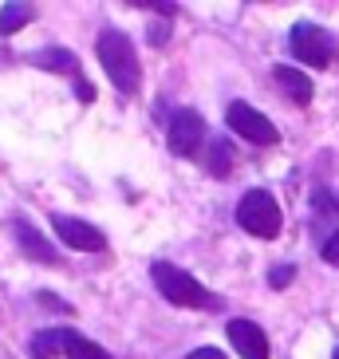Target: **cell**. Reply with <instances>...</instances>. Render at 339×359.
I'll return each mask as SVG.
<instances>
[{
	"mask_svg": "<svg viewBox=\"0 0 339 359\" xmlns=\"http://www.w3.org/2000/svg\"><path fill=\"white\" fill-rule=\"evenodd\" d=\"M95 55L103 64L106 79L115 83L118 95H138L142 87V67H138V52H134V40H130L123 28H103L99 32V43H95Z\"/></svg>",
	"mask_w": 339,
	"mask_h": 359,
	"instance_id": "obj_1",
	"label": "cell"
},
{
	"mask_svg": "<svg viewBox=\"0 0 339 359\" xmlns=\"http://www.w3.org/2000/svg\"><path fill=\"white\" fill-rule=\"evenodd\" d=\"M150 280L158 285V292L166 296L170 304H178V308H205V312L221 308V296H213L202 280H193L186 269H178V264H170V261L150 264Z\"/></svg>",
	"mask_w": 339,
	"mask_h": 359,
	"instance_id": "obj_2",
	"label": "cell"
},
{
	"mask_svg": "<svg viewBox=\"0 0 339 359\" xmlns=\"http://www.w3.org/2000/svg\"><path fill=\"white\" fill-rule=\"evenodd\" d=\"M237 225L244 233H253V237L272 241L280 233V225H284V213H280V205H276V198L268 190H249L237 201Z\"/></svg>",
	"mask_w": 339,
	"mask_h": 359,
	"instance_id": "obj_3",
	"label": "cell"
},
{
	"mask_svg": "<svg viewBox=\"0 0 339 359\" xmlns=\"http://www.w3.org/2000/svg\"><path fill=\"white\" fill-rule=\"evenodd\" d=\"M225 123H229L233 135H241L244 142H253V147H276V142H280L276 123L265 118L253 103H244V99H233V103L225 107Z\"/></svg>",
	"mask_w": 339,
	"mask_h": 359,
	"instance_id": "obj_4",
	"label": "cell"
},
{
	"mask_svg": "<svg viewBox=\"0 0 339 359\" xmlns=\"http://www.w3.org/2000/svg\"><path fill=\"white\" fill-rule=\"evenodd\" d=\"M288 48H292V55L307 67H328L331 60H335V40H331V32L319 28V24H296L292 36H288Z\"/></svg>",
	"mask_w": 339,
	"mask_h": 359,
	"instance_id": "obj_5",
	"label": "cell"
},
{
	"mask_svg": "<svg viewBox=\"0 0 339 359\" xmlns=\"http://www.w3.org/2000/svg\"><path fill=\"white\" fill-rule=\"evenodd\" d=\"M166 142H170V150H174V154H181V158H193V154H198V150L209 142V127H205V118L198 115V111L181 107V111H174V118H170Z\"/></svg>",
	"mask_w": 339,
	"mask_h": 359,
	"instance_id": "obj_6",
	"label": "cell"
},
{
	"mask_svg": "<svg viewBox=\"0 0 339 359\" xmlns=\"http://www.w3.org/2000/svg\"><path fill=\"white\" fill-rule=\"evenodd\" d=\"M52 229H55V237H60L67 249H75V253H99V249H106L103 229H95V225L83 222V217L55 213V217H52Z\"/></svg>",
	"mask_w": 339,
	"mask_h": 359,
	"instance_id": "obj_7",
	"label": "cell"
},
{
	"mask_svg": "<svg viewBox=\"0 0 339 359\" xmlns=\"http://www.w3.org/2000/svg\"><path fill=\"white\" fill-rule=\"evenodd\" d=\"M229 344H233V351L241 359H272V348H268V336H265V327L253 324V320H229Z\"/></svg>",
	"mask_w": 339,
	"mask_h": 359,
	"instance_id": "obj_8",
	"label": "cell"
},
{
	"mask_svg": "<svg viewBox=\"0 0 339 359\" xmlns=\"http://www.w3.org/2000/svg\"><path fill=\"white\" fill-rule=\"evenodd\" d=\"M12 229H16V241H20V249H24V257H28V261H36V264H60V253H55L52 245L43 241V237L28 222H24V217H16V222H12Z\"/></svg>",
	"mask_w": 339,
	"mask_h": 359,
	"instance_id": "obj_9",
	"label": "cell"
},
{
	"mask_svg": "<svg viewBox=\"0 0 339 359\" xmlns=\"http://www.w3.org/2000/svg\"><path fill=\"white\" fill-rule=\"evenodd\" d=\"M272 79L276 87L284 91L292 103H312V95H316V87H312V79H307L304 72H296V67H288V64H272Z\"/></svg>",
	"mask_w": 339,
	"mask_h": 359,
	"instance_id": "obj_10",
	"label": "cell"
},
{
	"mask_svg": "<svg viewBox=\"0 0 339 359\" xmlns=\"http://www.w3.org/2000/svg\"><path fill=\"white\" fill-rule=\"evenodd\" d=\"M28 64L43 67V72H60V75H79V60H75L67 48H43V52H32Z\"/></svg>",
	"mask_w": 339,
	"mask_h": 359,
	"instance_id": "obj_11",
	"label": "cell"
},
{
	"mask_svg": "<svg viewBox=\"0 0 339 359\" xmlns=\"http://www.w3.org/2000/svg\"><path fill=\"white\" fill-rule=\"evenodd\" d=\"M64 339H67V327H43L32 336V359H55L64 355Z\"/></svg>",
	"mask_w": 339,
	"mask_h": 359,
	"instance_id": "obj_12",
	"label": "cell"
},
{
	"mask_svg": "<svg viewBox=\"0 0 339 359\" xmlns=\"http://www.w3.org/2000/svg\"><path fill=\"white\" fill-rule=\"evenodd\" d=\"M64 355H67V359H111V355H106V348H99L95 339L79 336L75 327H67V339H64Z\"/></svg>",
	"mask_w": 339,
	"mask_h": 359,
	"instance_id": "obj_13",
	"label": "cell"
},
{
	"mask_svg": "<svg viewBox=\"0 0 339 359\" xmlns=\"http://www.w3.org/2000/svg\"><path fill=\"white\" fill-rule=\"evenodd\" d=\"M36 20V4H4L0 8V36H12L20 32L24 24Z\"/></svg>",
	"mask_w": 339,
	"mask_h": 359,
	"instance_id": "obj_14",
	"label": "cell"
},
{
	"mask_svg": "<svg viewBox=\"0 0 339 359\" xmlns=\"http://www.w3.org/2000/svg\"><path fill=\"white\" fill-rule=\"evenodd\" d=\"M205 147H209V170L217 174V178H225L229 166H233V147H229L225 138H209Z\"/></svg>",
	"mask_w": 339,
	"mask_h": 359,
	"instance_id": "obj_15",
	"label": "cell"
},
{
	"mask_svg": "<svg viewBox=\"0 0 339 359\" xmlns=\"http://www.w3.org/2000/svg\"><path fill=\"white\" fill-rule=\"evenodd\" d=\"M296 280V264H276L272 273H268V285L272 288H288Z\"/></svg>",
	"mask_w": 339,
	"mask_h": 359,
	"instance_id": "obj_16",
	"label": "cell"
},
{
	"mask_svg": "<svg viewBox=\"0 0 339 359\" xmlns=\"http://www.w3.org/2000/svg\"><path fill=\"white\" fill-rule=\"evenodd\" d=\"M134 8H150V12H158V16H174V12H178V4H162V0H138Z\"/></svg>",
	"mask_w": 339,
	"mask_h": 359,
	"instance_id": "obj_17",
	"label": "cell"
},
{
	"mask_svg": "<svg viewBox=\"0 0 339 359\" xmlns=\"http://www.w3.org/2000/svg\"><path fill=\"white\" fill-rule=\"evenodd\" d=\"M324 261H328V264H339V229L331 233L328 241H324Z\"/></svg>",
	"mask_w": 339,
	"mask_h": 359,
	"instance_id": "obj_18",
	"label": "cell"
},
{
	"mask_svg": "<svg viewBox=\"0 0 339 359\" xmlns=\"http://www.w3.org/2000/svg\"><path fill=\"white\" fill-rule=\"evenodd\" d=\"M75 87H79V99H83V103H91V99H95V87L87 83L83 75H75Z\"/></svg>",
	"mask_w": 339,
	"mask_h": 359,
	"instance_id": "obj_19",
	"label": "cell"
},
{
	"mask_svg": "<svg viewBox=\"0 0 339 359\" xmlns=\"http://www.w3.org/2000/svg\"><path fill=\"white\" fill-rule=\"evenodd\" d=\"M166 24H154V28H150V43H154V48H162V43H166Z\"/></svg>",
	"mask_w": 339,
	"mask_h": 359,
	"instance_id": "obj_20",
	"label": "cell"
},
{
	"mask_svg": "<svg viewBox=\"0 0 339 359\" xmlns=\"http://www.w3.org/2000/svg\"><path fill=\"white\" fill-rule=\"evenodd\" d=\"M186 359H225V355H221L217 348H198V351H190Z\"/></svg>",
	"mask_w": 339,
	"mask_h": 359,
	"instance_id": "obj_21",
	"label": "cell"
},
{
	"mask_svg": "<svg viewBox=\"0 0 339 359\" xmlns=\"http://www.w3.org/2000/svg\"><path fill=\"white\" fill-rule=\"evenodd\" d=\"M331 359H339V348H335V355H331Z\"/></svg>",
	"mask_w": 339,
	"mask_h": 359,
	"instance_id": "obj_22",
	"label": "cell"
},
{
	"mask_svg": "<svg viewBox=\"0 0 339 359\" xmlns=\"http://www.w3.org/2000/svg\"><path fill=\"white\" fill-rule=\"evenodd\" d=\"M335 213H339V198H335Z\"/></svg>",
	"mask_w": 339,
	"mask_h": 359,
	"instance_id": "obj_23",
	"label": "cell"
}]
</instances>
